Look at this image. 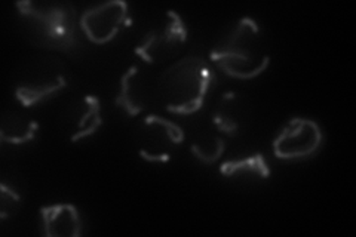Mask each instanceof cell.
I'll use <instances>...</instances> for the list:
<instances>
[{
	"label": "cell",
	"instance_id": "cell-1",
	"mask_svg": "<svg viewBox=\"0 0 356 237\" xmlns=\"http://www.w3.org/2000/svg\"><path fill=\"white\" fill-rule=\"evenodd\" d=\"M27 39L39 48L74 55L82 48L79 17L69 2H18Z\"/></svg>",
	"mask_w": 356,
	"mask_h": 237
},
{
	"label": "cell",
	"instance_id": "cell-2",
	"mask_svg": "<svg viewBox=\"0 0 356 237\" xmlns=\"http://www.w3.org/2000/svg\"><path fill=\"white\" fill-rule=\"evenodd\" d=\"M209 56L222 73L239 81L263 74L270 64V56L263 48L260 26L250 17L241 18Z\"/></svg>",
	"mask_w": 356,
	"mask_h": 237
},
{
	"label": "cell",
	"instance_id": "cell-3",
	"mask_svg": "<svg viewBox=\"0 0 356 237\" xmlns=\"http://www.w3.org/2000/svg\"><path fill=\"white\" fill-rule=\"evenodd\" d=\"M216 82V74L199 56H186L166 69L159 77V95L172 115L191 116L205 104Z\"/></svg>",
	"mask_w": 356,
	"mask_h": 237
},
{
	"label": "cell",
	"instance_id": "cell-4",
	"mask_svg": "<svg viewBox=\"0 0 356 237\" xmlns=\"http://www.w3.org/2000/svg\"><path fill=\"white\" fill-rule=\"evenodd\" d=\"M324 133L315 120L305 117L289 119L272 142L277 159L302 161L312 157L321 149Z\"/></svg>",
	"mask_w": 356,
	"mask_h": 237
},
{
	"label": "cell",
	"instance_id": "cell-5",
	"mask_svg": "<svg viewBox=\"0 0 356 237\" xmlns=\"http://www.w3.org/2000/svg\"><path fill=\"white\" fill-rule=\"evenodd\" d=\"M187 40V28L180 14L166 10V21L159 28L150 30L136 47V54L144 63L154 64L175 55Z\"/></svg>",
	"mask_w": 356,
	"mask_h": 237
},
{
	"label": "cell",
	"instance_id": "cell-6",
	"mask_svg": "<svg viewBox=\"0 0 356 237\" xmlns=\"http://www.w3.org/2000/svg\"><path fill=\"white\" fill-rule=\"evenodd\" d=\"M127 2L111 0L86 9L79 19V26L89 42L107 44L118 36L122 27L129 26Z\"/></svg>",
	"mask_w": 356,
	"mask_h": 237
},
{
	"label": "cell",
	"instance_id": "cell-7",
	"mask_svg": "<svg viewBox=\"0 0 356 237\" xmlns=\"http://www.w3.org/2000/svg\"><path fill=\"white\" fill-rule=\"evenodd\" d=\"M67 79L63 72H48L31 74L27 81L21 82L15 89V97L24 107H33L39 103H43L44 99L61 92L67 88Z\"/></svg>",
	"mask_w": 356,
	"mask_h": 237
},
{
	"label": "cell",
	"instance_id": "cell-8",
	"mask_svg": "<svg viewBox=\"0 0 356 237\" xmlns=\"http://www.w3.org/2000/svg\"><path fill=\"white\" fill-rule=\"evenodd\" d=\"M43 234L48 237H77L82 234L79 211L70 203L43 206L40 209Z\"/></svg>",
	"mask_w": 356,
	"mask_h": 237
},
{
	"label": "cell",
	"instance_id": "cell-9",
	"mask_svg": "<svg viewBox=\"0 0 356 237\" xmlns=\"http://www.w3.org/2000/svg\"><path fill=\"white\" fill-rule=\"evenodd\" d=\"M38 131L39 123L36 120L13 115L3 119L2 128H0V140L3 144L21 145L35 140Z\"/></svg>",
	"mask_w": 356,
	"mask_h": 237
},
{
	"label": "cell",
	"instance_id": "cell-10",
	"mask_svg": "<svg viewBox=\"0 0 356 237\" xmlns=\"http://www.w3.org/2000/svg\"><path fill=\"white\" fill-rule=\"evenodd\" d=\"M83 104L86 107V111L79 119V123H77V131L70 137L72 142H77L83 138L91 137L103 125L99 99L95 95H86L83 98Z\"/></svg>",
	"mask_w": 356,
	"mask_h": 237
},
{
	"label": "cell",
	"instance_id": "cell-11",
	"mask_svg": "<svg viewBox=\"0 0 356 237\" xmlns=\"http://www.w3.org/2000/svg\"><path fill=\"white\" fill-rule=\"evenodd\" d=\"M220 172L226 177H232L242 172H252V174L260 175L261 178L270 177V169L267 166L264 157L260 153L247 157V159L225 162L220 166Z\"/></svg>",
	"mask_w": 356,
	"mask_h": 237
},
{
	"label": "cell",
	"instance_id": "cell-12",
	"mask_svg": "<svg viewBox=\"0 0 356 237\" xmlns=\"http://www.w3.org/2000/svg\"><path fill=\"white\" fill-rule=\"evenodd\" d=\"M137 73H138V67L132 65L127 70V73L120 77V91L115 99V104L118 107L124 108L127 111V115L131 117L138 116L144 110V106L136 103V99H134L132 77L137 76Z\"/></svg>",
	"mask_w": 356,
	"mask_h": 237
},
{
	"label": "cell",
	"instance_id": "cell-13",
	"mask_svg": "<svg viewBox=\"0 0 356 237\" xmlns=\"http://www.w3.org/2000/svg\"><path fill=\"white\" fill-rule=\"evenodd\" d=\"M191 150L196 159H199L202 163L213 165L214 162H217L220 159L222 153L226 152V142L222 138L216 137L213 145H211V149H208V147H205L202 144L195 142L191 145Z\"/></svg>",
	"mask_w": 356,
	"mask_h": 237
},
{
	"label": "cell",
	"instance_id": "cell-14",
	"mask_svg": "<svg viewBox=\"0 0 356 237\" xmlns=\"http://www.w3.org/2000/svg\"><path fill=\"white\" fill-rule=\"evenodd\" d=\"M21 206V199L13 188L6 184H0V220L15 215Z\"/></svg>",
	"mask_w": 356,
	"mask_h": 237
},
{
	"label": "cell",
	"instance_id": "cell-15",
	"mask_svg": "<svg viewBox=\"0 0 356 237\" xmlns=\"http://www.w3.org/2000/svg\"><path fill=\"white\" fill-rule=\"evenodd\" d=\"M213 120L216 123V126L218 128V131H221L222 133L229 135V137H235L239 132V122L236 120V116L232 115V113L225 108V106H220L214 116Z\"/></svg>",
	"mask_w": 356,
	"mask_h": 237
},
{
	"label": "cell",
	"instance_id": "cell-16",
	"mask_svg": "<svg viewBox=\"0 0 356 237\" xmlns=\"http://www.w3.org/2000/svg\"><path fill=\"white\" fill-rule=\"evenodd\" d=\"M150 119H153L154 122H158L159 125L165 129V135L168 137V140L174 144V145H180L184 142V132L183 129L177 125V123L165 119V117H161V116H150Z\"/></svg>",
	"mask_w": 356,
	"mask_h": 237
},
{
	"label": "cell",
	"instance_id": "cell-17",
	"mask_svg": "<svg viewBox=\"0 0 356 237\" xmlns=\"http://www.w3.org/2000/svg\"><path fill=\"white\" fill-rule=\"evenodd\" d=\"M140 157H143V159L147 161V162H156V163L170 162V154L168 153H150V152L144 150V149L140 150Z\"/></svg>",
	"mask_w": 356,
	"mask_h": 237
}]
</instances>
